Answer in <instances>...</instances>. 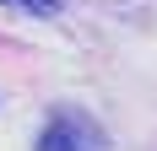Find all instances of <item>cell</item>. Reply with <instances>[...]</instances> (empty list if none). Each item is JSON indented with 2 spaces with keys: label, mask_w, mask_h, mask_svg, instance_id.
Listing matches in <instances>:
<instances>
[{
  "label": "cell",
  "mask_w": 157,
  "mask_h": 151,
  "mask_svg": "<svg viewBox=\"0 0 157 151\" xmlns=\"http://www.w3.org/2000/svg\"><path fill=\"white\" fill-rule=\"evenodd\" d=\"M38 151H98V135L76 119V113H60V119H49V124H44Z\"/></svg>",
  "instance_id": "cell-1"
},
{
  "label": "cell",
  "mask_w": 157,
  "mask_h": 151,
  "mask_svg": "<svg viewBox=\"0 0 157 151\" xmlns=\"http://www.w3.org/2000/svg\"><path fill=\"white\" fill-rule=\"evenodd\" d=\"M6 6H22V11H33V16H54L60 11V0H6Z\"/></svg>",
  "instance_id": "cell-2"
}]
</instances>
